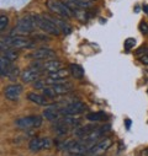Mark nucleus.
<instances>
[{
	"label": "nucleus",
	"mask_w": 148,
	"mask_h": 156,
	"mask_svg": "<svg viewBox=\"0 0 148 156\" xmlns=\"http://www.w3.org/2000/svg\"><path fill=\"white\" fill-rule=\"evenodd\" d=\"M130 126H131V121H130V119H127V121H126V127H127V128H130Z\"/></svg>",
	"instance_id": "nucleus-31"
},
{
	"label": "nucleus",
	"mask_w": 148,
	"mask_h": 156,
	"mask_svg": "<svg viewBox=\"0 0 148 156\" xmlns=\"http://www.w3.org/2000/svg\"><path fill=\"white\" fill-rule=\"evenodd\" d=\"M42 94L46 96V97H56L57 96V92L54 91V89L52 87V86H50V87H45V89H42Z\"/></svg>",
	"instance_id": "nucleus-23"
},
{
	"label": "nucleus",
	"mask_w": 148,
	"mask_h": 156,
	"mask_svg": "<svg viewBox=\"0 0 148 156\" xmlns=\"http://www.w3.org/2000/svg\"><path fill=\"white\" fill-rule=\"evenodd\" d=\"M69 71L72 74V76L74 77V79H83V76H84V69L79 65V64H70L69 65Z\"/></svg>",
	"instance_id": "nucleus-16"
},
{
	"label": "nucleus",
	"mask_w": 148,
	"mask_h": 156,
	"mask_svg": "<svg viewBox=\"0 0 148 156\" xmlns=\"http://www.w3.org/2000/svg\"><path fill=\"white\" fill-rule=\"evenodd\" d=\"M143 11L146 14H148V5H143Z\"/></svg>",
	"instance_id": "nucleus-30"
},
{
	"label": "nucleus",
	"mask_w": 148,
	"mask_h": 156,
	"mask_svg": "<svg viewBox=\"0 0 148 156\" xmlns=\"http://www.w3.org/2000/svg\"><path fill=\"white\" fill-rule=\"evenodd\" d=\"M31 66L33 68H37V69H40L42 71H46V73H53V71H57L62 68V63L59 60H56V59H52V60H47L43 64H32Z\"/></svg>",
	"instance_id": "nucleus-7"
},
{
	"label": "nucleus",
	"mask_w": 148,
	"mask_h": 156,
	"mask_svg": "<svg viewBox=\"0 0 148 156\" xmlns=\"http://www.w3.org/2000/svg\"><path fill=\"white\" fill-rule=\"evenodd\" d=\"M87 109V106L80 102V101H74L69 105H67L65 107H63V109H61V114L64 115H76V114H80Z\"/></svg>",
	"instance_id": "nucleus-6"
},
{
	"label": "nucleus",
	"mask_w": 148,
	"mask_h": 156,
	"mask_svg": "<svg viewBox=\"0 0 148 156\" xmlns=\"http://www.w3.org/2000/svg\"><path fill=\"white\" fill-rule=\"evenodd\" d=\"M90 2H95V0H90Z\"/></svg>",
	"instance_id": "nucleus-34"
},
{
	"label": "nucleus",
	"mask_w": 148,
	"mask_h": 156,
	"mask_svg": "<svg viewBox=\"0 0 148 156\" xmlns=\"http://www.w3.org/2000/svg\"><path fill=\"white\" fill-rule=\"evenodd\" d=\"M27 98L31 102H33L36 105H40V106H46L48 103V101H47L45 95H39V94H35V92H28L27 94Z\"/></svg>",
	"instance_id": "nucleus-15"
},
{
	"label": "nucleus",
	"mask_w": 148,
	"mask_h": 156,
	"mask_svg": "<svg viewBox=\"0 0 148 156\" xmlns=\"http://www.w3.org/2000/svg\"><path fill=\"white\" fill-rule=\"evenodd\" d=\"M13 69H14V66L11 64V60H9L4 55L0 57V75H2V77L9 76V74L11 73Z\"/></svg>",
	"instance_id": "nucleus-11"
},
{
	"label": "nucleus",
	"mask_w": 148,
	"mask_h": 156,
	"mask_svg": "<svg viewBox=\"0 0 148 156\" xmlns=\"http://www.w3.org/2000/svg\"><path fill=\"white\" fill-rule=\"evenodd\" d=\"M46 5L52 12H54L59 16H63V17H72L73 16L72 10L68 8V5L64 2H59V0H47Z\"/></svg>",
	"instance_id": "nucleus-3"
},
{
	"label": "nucleus",
	"mask_w": 148,
	"mask_h": 156,
	"mask_svg": "<svg viewBox=\"0 0 148 156\" xmlns=\"http://www.w3.org/2000/svg\"><path fill=\"white\" fill-rule=\"evenodd\" d=\"M70 71L65 70V69H59L57 71H53V73H48V77H52V79H64L69 75Z\"/></svg>",
	"instance_id": "nucleus-20"
},
{
	"label": "nucleus",
	"mask_w": 148,
	"mask_h": 156,
	"mask_svg": "<svg viewBox=\"0 0 148 156\" xmlns=\"http://www.w3.org/2000/svg\"><path fill=\"white\" fill-rule=\"evenodd\" d=\"M2 44L8 46L9 48L13 49H21V48H32L35 47V43L31 42L27 38L22 36H8L2 38Z\"/></svg>",
	"instance_id": "nucleus-1"
},
{
	"label": "nucleus",
	"mask_w": 148,
	"mask_h": 156,
	"mask_svg": "<svg viewBox=\"0 0 148 156\" xmlns=\"http://www.w3.org/2000/svg\"><path fill=\"white\" fill-rule=\"evenodd\" d=\"M111 145V140L110 139H104L102 141H100L99 144H96L94 147H91V150L89 152H93L94 155H101L102 152H105Z\"/></svg>",
	"instance_id": "nucleus-14"
},
{
	"label": "nucleus",
	"mask_w": 148,
	"mask_h": 156,
	"mask_svg": "<svg viewBox=\"0 0 148 156\" xmlns=\"http://www.w3.org/2000/svg\"><path fill=\"white\" fill-rule=\"evenodd\" d=\"M135 44H136V41L133 40V38H127V40L125 41V48H126V51L132 49L135 47Z\"/></svg>",
	"instance_id": "nucleus-25"
},
{
	"label": "nucleus",
	"mask_w": 148,
	"mask_h": 156,
	"mask_svg": "<svg viewBox=\"0 0 148 156\" xmlns=\"http://www.w3.org/2000/svg\"><path fill=\"white\" fill-rule=\"evenodd\" d=\"M43 71L40 70V69H37V68H33L31 66L30 69L25 70L22 74H21V80L24 83H32V81H36V80H39V77L41 76Z\"/></svg>",
	"instance_id": "nucleus-8"
},
{
	"label": "nucleus",
	"mask_w": 148,
	"mask_h": 156,
	"mask_svg": "<svg viewBox=\"0 0 148 156\" xmlns=\"http://www.w3.org/2000/svg\"><path fill=\"white\" fill-rule=\"evenodd\" d=\"M144 154H146V155L148 156V150H146V152H144Z\"/></svg>",
	"instance_id": "nucleus-33"
},
{
	"label": "nucleus",
	"mask_w": 148,
	"mask_h": 156,
	"mask_svg": "<svg viewBox=\"0 0 148 156\" xmlns=\"http://www.w3.org/2000/svg\"><path fill=\"white\" fill-rule=\"evenodd\" d=\"M37 25H39V27L48 33V34H53V36H58L61 33L59 28L48 19V16H39L37 15Z\"/></svg>",
	"instance_id": "nucleus-4"
},
{
	"label": "nucleus",
	"mask_w": 148,
	"mask_h": 156,
	"mask_svg": "<svg viewBox=\"0 0 148 156\" xmlns=\"http://www.w3.org/2000/svg\"><path fill=\"white\" fill-rule=\"evenodd\" d=\"M139 28H141V32L143 34H148V25L146 22H141L139 23Z\"/></svg>",
	"instance_id": "nucleus-27"
},
{
	"label": "nucleus",
	"mask_w": 148,
	"mask_h": 156,
	"mask_svg": "<svg viewBox=\"0 0 148 156\" xmlns=\"http://www.w3.org/2000/svg\"><path fill=\"white\" fill-rule=\"evenodd\" d=\"M48 19L59 28V31L61 32H63L64 34H69L70 32H72V27H70V25L69 23H67L64 20H62V19H58V17H50L48 16Z\"/></svg>",
	"instance_id": "nucleus-13"
},
{
	"label": "nucleus",
	"mask_w": 148,
	"mask_h": 156,
	"mask_svg": "<svg viewBox=\"0 0 148 156\" xmlns=\"http://www.w3.org/2000/svg\"><path fill=\"white\" fill-rule=\"evenodd\" d=\"M17 75H19V69L17 68H14L13 70H11V73L9 74V80H11V81H15L16 80V77H17Z\"/></svg>",
	"instance_id": "nucleus-26"
},
{
	"label": "nucleus",
	"mask_w": 148,
	"mask_h": 156,
	"mask_svg": "<svg viewBox=\"0 0 148 156\" xmlns=\"http://www.w3.org/2000/svg\"><path fill=\"white\" fill-rule=\"evenodd\" d=\"M99 127H96V126H85V127H82V128H78L77 130H76V135L78 136V138H85L88 134H90L91 132H94V130H96Z\"/></svg>",
	"instance_id": "nucleus-18"
},
{
	"label": "nucleus",
	"mask_w": 148,
	"mask_h": 156,
	"mask_svg": "<svg viewBox=\"0 0 148 156\" xmlns=\"http://www.w3.org/2000/svg\"><path fill=\"white\" fill-rule=\"evenodd\" d=\"M146 52H148V48H147V47H141V48L136 52V54H142V53H146Z\"/></svg>",
	"instance_id": "nucleus-29"
},
{
	"label": "nucleus",
	"mask_w": 148,
	"mask_h": 156,
	"mask_svg": "<svg viewBox=\"0 0 148 156\" xmlns=\"http://www.w3.org/2000/svg\"><path fill=\"white\" fill-rule=\"evenodd\" d=\"M74 4H77L79 8L82 9H88V8H91V2L90 0H72Z\"/></svg>",
	"instance_id": "nucleus-22"
},
{
	"label": "nucleus",
	"mask_w": 148,
	"mask_h": 156,
	"mask_svg": "<svg viewBox=\"0 0 148 156\" xmlns=\"http://www.w3.org/2000/svg\"><path fill=\"white\" fill-rule=\"evenodd\" d=\"M141 62H142V64L148 65V54H143V55L141 57Z\"/></svg>",
	"instance_id": "nucleus-28"
},
{
	"label": "nucleus",
	"mask_w": 148,
	"mask_h": 156,
	"mask_svg": "<svg viewBox=\"0 0 148 156\" xmlns=\"http://www.w3.org/2000/svg\"><path fill=\"white\" fill-rule=\"evenodd\" d=\"M8 22H9V19L5 16V15H2L0 16V31H5L6 26H8Z\"/></svg>",
	"instance_id": "nucleus-24"
},
{
	"label": "nucleus",
	"mask_w": 148,
	"mask_h": 156,
	"mask_svg": "<svg viewBox=\"0 0 148 156\" xmlns=\"http://www.w3.org/2000/svg\"><path fill=\"white\" fill-rule=\"evenodd\" d=\"M52 140L50 138H33L28 143V149L32 152H37L43 149H51Z\"/></svg>",
	"instance_id": "nucleus-5"
},
{
	"label": "nucleus",
	"mask_w": 148,
	"mask_h": 156,
	"mask_svg": "<svg viewBox=\"0 0 148 156\" xmlns=\"http://www.w3.org/2000/svg\"><path fill=\"white\" fill-rule=\"evenodd\" d=\"M107 118V114L105 112H91L87 114V119L90 122H99Z\"/></svg>",
	"instance_id": "nucleus-19"
},
{
	"label": "nucleus",
	"mask_w": 148,
	"mask_h": 156,
	"mask_svg": "<svg viewBox=\"0 0 148 156\" xmlns=\"http://www.w3.org/2000/svg\"><path fill=\"white\" fill-rule=\"evenodd\" d=\"M54 55H56L54 51H52L50 48H40V49L35 51L30 57L36 60H45V59H51Z\"/></svg>",
	"instance_id": "nucleus-10"
},
{
	"label": "nucleus",
	"mask_w": 148,
	"mask_h": 156,
	"mask_svg": "<svg viewBox=\"0 0 148 156\" xmlns=\"http://www.w3.org/2000/svg\"><path fill=\"white\" fill-rule=\"evenodd\" d=\"M2 55H4V57H6L9 60H11V62H14V60H16L17 59V53L15 52V51H13V48H9V49H6V51H4V52H2Z\"/></svg>",
	"instance_id": "nucleus-21"
},
{
	"label": "nucleus",
	"mask_w": 148,
	"mask_h": 156,
	"mask_svg": "<svg viewBox=\"0 0 148 156\" xmlns=\"http://www.w3.org/2000/svg\"><path fill=\"white\" fill-rule=\"evenodd\" d=\"M21 92H22V87H21V85H17V84H13V85H9L5 87V97L10 101L19 100Z\"/></svg>",
	"instance_id": "nucleus-9"
},
{
	"label": "nucleus",
	"mask_w": 148,
	"mask_h": 156,
	"mask_svg": "<svg viewBox=\"0 0 148 156\" xmlns=\"http://www.w3.org/2000/svg\"><path fill=\"white\" fill-rule=\"evenodd\" d=\"M52 87L54 89V91L57 92V95H63V94L69 92L73 89V85L70 83L65 81V83H62V84H58V85H53Z\"/></svg>",
	"instance_id": "nucleus-17"
},
{
	"label": "nucleus",
	"mask_w": 148,
	"mask_h": 156,
	"mask_svg": "<svg viewBox=\"0 0 148 156\" xmlns=\"http://www.w3.org/2000/svg\"><path fill=\"white\" fill-rule=\"evenodd\" d=\"M59 115H61V112H58L57 105L56 106H50L48 108H46L43 111V117L47 121H58Z\"/></svg>",
	"instance_id": "nucleus-12"
},
{
	"label": "nucleus",
	"mask_w": 148,
	"mask_h": 156,
	"mask_svg": "<svg viewBox=\"0 0 148 156\" xmlns=\"http://www.w3.org/2000/svg\"><path fill=\"white\" fill-rule=\"evenodd\" d=\"M16 127L22 130H30L33 128H40L42 126V118L40 115H31V117H22L16 119Z\"/></svg>",
	"instance_id": "nucleus-2"
},
{
	"label": "nucleus",
	"mask_w": 148,
	"mask_h": 156,
	"mask_svg": "<svg viewBox=\"0 0 148 156\" xmlns=\"http://www.w3.org/2000/svg\"><path fill=\"white\" fill-rule=\"evenodd\" d=\"M70 156H84L83 154H72Z\"/></svg>",
	"instance_id": "nucleus-32"
}]
</instances>
